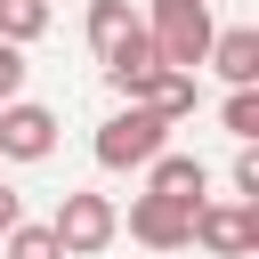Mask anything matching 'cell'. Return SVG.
<instances>
[{"mask_svg":"<svg viewBox=\"0 0 259 259\" xmlns=\"http://www.w3.org/2000/svg\"><path fill=\"white\" fill-rule=\"evenodd\" d=\"M194 243H202L210 259H251V251H259V210H251V202L210 194V202L194 210Z\"/></svg>","mask_w":259,"mask_h":259,"instance_id":"cell-5","label":"cell"},{"mask_svg":"<svg viewBox=\"0 0 259 259\" xmlns=\"http://www.w3.org/2000/svg\"><path fill=\"white\" fill-rule=\"evenodd\" d=\"M49 235H57V251H65V259H97V251H113V243H121V210H113V194L73 186V194L57 202V219H49Z\"/></svg>","mask_w":259,"mask_h":259,"instance_id":"cell-3","label":"cell"},{"mask_svg":"<svg viewBox=\"0 0 259 259\" xmlns=\"http://www.w3.org/2000/svg\"><path fill=\"white\" fill-rule=\"evenodd\" d=\"M130 243H146V251H194V210H178V202H162V194H130Z\"/></svg>","mask_w":259,"mask_h":259,"instance_id":"cell-6","label":"cell"},{"mask_svg":"<svg viewBox=\"0 0 259 259\" xmlns=\"http://www.w3.org/2000/svg\"><path fill=\"white\" fill-rule=\"evenodd\" d=\"M89 49H97V65H105V89L130 105L138 97V81L162 65L154 57V40H146V16L130 8V0H89Z\"/></svg>","mask_w":259,"mask_h":259,"instance_id":"cell-1","label":"cell"},{"mask_svg":"<svg viewBox=\"0 0 259 259\" xmlns=\"http://www.w3.org/2000/svg\"><path fill=\"white\" fill-rule=\"evenodd\" d=\"M0 251H8V259H65V251H57V235H49V227H32V219H16V227L0 235Z\"/></svg>","mask_w":259,"mask_h":259,"instance_id":"cell-13","label":"cell"},{"mask_svg":"<svg viewBox=\"0 0 259 259\" xmlns=\"http://www.w3.org/2000/svg\"><path fill=\"white\" fill-rule=\"evenodd\" d=\"M146 194H162V202H178V210H202V202H210V162H194V154H154V162H146Z\"/></svg>","mask_w":259,"mask_h":259,"instance_id":"cell-8","label":"cell"},{"mask_svg":"<svg viewBox=\"0 0 259 259\" xmlns=\"http://www.w3.org/2000/svg\"><path fill=\"white\" fill-rule=\"evenodd\" d=\"M194 97H202V89H194V73H178V65H154V73L138 81V97H130V105H146L154 121H170V130H178V121L194 113Z\"/></svg>","mask_w":259,"mask_h":259,"instance_id":"cell-10","label":"cell"},{"mask_svg":"<svg viewBox=\"0 0 259 259\" xmlns=\"http://www.w3.org/2000/svg\"><path fill=\"white\" fill-rule=\"evenodd\" d=\"M210 32H219L210 0H146V40H154V57H162V65L194 73V65L210 57Z\"/></svg>","mask_w":259,"mask_h":259,"instance_id":"cell-2","label":"cell"},{"mask_svg":"<svg viewBox=\"0 0 259 259\" xmlns=\"http://www.w3.org/2000/svg\"><path fill=\"white\" fill-rule=\"evenodd\" d=\"M16 219H24V194H16V186H8V178H0V235H8V227H16Z\"/></svg>","mask_w":259,"mask_h":259,"instance_id":"cell-16","label":"cell"},{"mask_svg":"<svg viewBox=\"0 0 259 259\" xmlns=\"http://www.w3.org/2000/svg\"><path fill=\"white\" fill-rule=\"evenodd\" d=\"M227 89H259V32L251 24H227V32H210V57H202Z\"/></svg>","mask_w":259,"mask_h":259,"instance_id":"cell-9","label":"cell"},{"mask_svg":"<svg viewBox=\"0 0 259 259\" xmlns=\"http://www.w3.org/2000/svg\"><path fill=\"white\" fill-rule=\"evenodd\" d=\"M49 32V0H0V40L8 49H32Z\"/></svg>","mask_w":259,"mask_h":259,"instance_id":"cell-11","label":"cell"},{"mask_svg":"<svg viewBox=\"0 0 259 259\" xmlns=\"http://www.w3.org/2000/svg\"><path fill=\"white\" fill-rule=\"evenodd\" d=\"M219 121H227V138H235V146H251V138H259V89H227Z\"/></svg>","mask_w":259,"mask_h":259,"instance_id":"cell-12","label":"cell"},{"mask_svg":"<svg viewBox=\"0 0 259 259\" xmlns=\"http://www.w3.org/2000/svg\"><path fill=\"white\" fill-rule=\"evenodd\" d=\"M16 97H24V49L0 40V105H16Z\"/></svg>","mask_w":259,"mask_h":259,"instance_id":"cell-15","label":"cell"},{"mask_svg":"<svg viewBox=\"0 0 259 259\" xmlns=\"http://www.w3.org/2000/svg\"><path fill=\"white\" fill-rule=\"evenodd\" d=\"M49 154H57V113L32 97L0 105V162H49Z\"/></svg>","mask_w":259,"mask_h":259,"instance_id":"cell-7","label":"cell"},{"mask_svg":"<svg viewBox=\"0 0 259 259\" xmlns=\"http://www.w3.org/2000/svg\"><path fill=\"white\" fill-rule=\"evenodd\" d=\"M227 186H235L227 202H251V210H259V154H251V146L235 154V170H227Z\"/></svg>","mask_w":259,"mask_h":259,"instance_id":"cell-14","label":"cell"},{"mask_svg":"<svg viewBox=\"0 0 259 259\" xmlns=\"http://www.w3.org/2000/svg\"><path fill=\"white\" fill-rule=\"evenodd\" d=\"M154 154H170V121H154L146 105H121L97 130V170H146Z\"/></svg>","mask_w":259,"mask_h":259,"instance_id":"cell-4","label":"cell"}]
</instances>
